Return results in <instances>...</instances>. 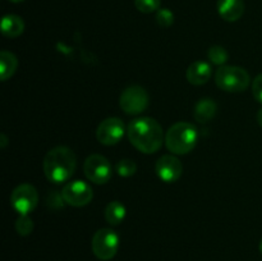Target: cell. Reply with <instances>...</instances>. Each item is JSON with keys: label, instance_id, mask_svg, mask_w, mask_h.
<instances>
[{"label": "cell", "instance_id": "6da1fadb", "mask_svg": "<svg viewBox=\"0 0 262 261\" xmlns=\"http://www.w3.org/2000/svg\"><path fill=\"white\" fill-rule=\"evenodd\" d=\"M127 136L129 142L143 154H155L165 141L161 125L148 117L132 120L127 128Z\"/></svg>", "mask_w": 262, "mask_h": 261}, {"label": "cell", "instance_id": "7a4b0ae2", "mask_svg": "<svg viewBox=\"0 0 262 261\" xmlns=\"http://www.w3.org/2000/svg\"><path fill=\"white\" fill-rule=\"evenodd\" d=\"M77 168V156L67 146L51 148L43 159V173L53 183H64L69 181Z\"/></svg>", "mask_w": 262, "mask_h": 261}, {"label": "cell", "instance_id": "3957f363", "mask_svg": "<svg viewBox=\"0 0 262 261\" xmlns=\"http://www.w3.org/2000/svg\"><path fill=\"white\" fill-rule=\"evenodd\" d=\"M199 130L196 125L188 122H178L165 133V145L174 155H186L197 145Z\"/></svg>", "mask_w": 262, "mask_h": 261}, {"label": "cell", "instance_id": "277c9868", "mask_svg": "<svg viewBox=\"0 0 262 261\" xmlns=\"http://www.w3.org/2000/svg\"><path fill=\"white\" fill-rule=\"evenodd\" d=\"M215 83L223 91L242 92L250 86L251 77L241 67L223 66L215 72Z\"/></svg>", "mask_w": 262, "mask_h": 261}, {"label": "cell", "instance_id": "5b68a950", "mask_svg": "<svg viewBox=\"0 0 262 261\" xmlns=\"http://www.w3.org/2000/svg\"><path fill=\"white\" fill-rule=\"evenodd\" d=\"M92 252L99 260L109 261L117 255L119 248V235L109 228L99 229L92 237Z\"/></svg>", "mask_w": 262, "mask_h": 261}, {"label": "cell", "instance_id": "8992f818", "mask_svg": "<svg viewBox=\"0 0 262 261\" xmlns=\"http://www.w3.org/2000/svg\"><path fill=\"white\" fill-rule=\"evenodd\" d=\"M150 102L147 91L143 87L133 84L122 92L119 99V106L125 114L138 115L145 112Z\"/></svg>", "mask_w": 262, "mask_h": 261}, {"label": "cell", "instance_id": "52a82bcc", "mask_svg": "<svg viewBox=\"0 0 262 261\" xmlns=\"http://www.w3.org/2000/svg\"><path fill=\"white\" fill-rule=\"evenodd\" d=\"M83 171L86 178L95 184L107 183L113 174L109 160L100 154H92L84 160Z\"/></svg>", "mask_w": 262, "mask_h": 261}, {"label": "cell", "instance_id": "ba28073f", "mask_svg": "<svg viewBox=\"0 0 262 261\" xmlns=\"http://www.w3.org/2000/svg\"><path fill=\"white\" fill-rule=\"evenodd\" d=\"M10 204L19 215H28L36 209L38 204L37 189L28 183L15 187L10 196Z\"/></svg>", "mask_w": 262, "mask_h": 261}, {"label": "cell", "instance_id": "9c48e42d", "mask_svg": "<svg viewBox=\"0 0 262 261\" xmlns=\"http://www.w3.org/2000/svg\"><path fill=\"white\" fill-rule=\"evenodd\" d=\"M61 197L67 205L73 207H83L94 199V191L86 182H68L61 189Z\"/></svg>", "mask_w": 262, "mask_h": 261}, {"label": "cell", "instance_id": "30bf717a", "mask_svg": "<svg viewBox=\"0 0 262 261\" xmlns=\"http://www.w3.org/2000/svg\"><path fill=\"white\" fill-rule=\"evenodd\" d=\"M125 133V125L120 118L110 117L102 120L96 129V138L105 146H113L120 142Z\"/></svg>", "mask_w": 262, "mask_h": 261}, {"label": "cell", "instance_id": "8fae6325", "mask_svg": "<svg viewBox=\"0 0 262 261\" xmlns=\"http://www.w3.org/2000/svg\"><path fill=\"white\" fill-rule=\"evenodd\" d=\"M155 171L163 182L174 183L183 174V164L177 156L164 155L156 161Z\"/></svg>", "mask_w": 262, "mask_h": 261}, {"label": "cell", "instance_id": "7c38bea8", "mask_svg": "<svg viewBox=\"0 0 262 261\" xmlns=\"http://www.w3.org/2000/svg\"><path fill=\"white\" fill-rule=\"evenodd\" d=\"M186 76L189 83L194 86H201V84L207 83L211 78L212 68L207 61L197 60L188 67Z\"/></svg>", "mask_w": 262, "mask_h": 261}, {"label": "cell", "instance_id": "4fadbf2b", "mask_svg": "<svg viewBox=\"0 0 262 261\" xmlns=\"http://www.w3.org/2000/svg\"><path fill=\"white\" fill-rule=\"evenodd\" d=\"M217 12L227 22H235L245 13L243 0H217Z\"/></svg>", "mask_w": 262, "mask_h": 261}, {"label": "cell", "instance_id": "5bb4252c", "mask_svg": "<svg viewBox=\"0 0 262 261\" xmlns=\"http://www.w3.org/2000/svg\"><path fill=\"white\" fill-rule=\"evenodd\" d=\"M217 110V104L210 97L200 99L194 105L193 117L199 123H207L215 117Z\"/></svg>", "mask_w": 262, "mask_h": 261}, {"label": "cell", "instance_id": "9a60e30c", "mask_svg": "<svg viewBox=\"0 0 262 261\" xmlns=\"http://www.w3.org/2000/svg\"><path fill=\"white\" fill-rule=\"evenodd\" d=\"M25 31V22L15 14L4 15L2 19V32L5 37L15 38Z\"/></svg>", "mask_w": 262, "mask_h": 261}, {"label": "cell", "instance_id": "2e32d148", "mask_svg": "<svg viewBox=\"0 0 262 261\" xmlns=\"http://www.w3.org/2000/svg\"><path fill=\"white\" fill-rule=\"evenodd\" d=\"M18 67V59L13 53L3 50L0 53V77L2 81H8L15 73Z\"/></svg>", "mask_w": 262, "mask_h": 261}, {"label": "cell", "instance_id": "e0dca14e", "mask_svg": "<svg viewBox=\"0 0 262 261\" xmlns=\"http://www.w3.org/2000/svg\"><path fill=\"white\" fill-rule=\"evenodd\" d=\"M127 210L120 201H112L106 205L104 211L105 220L110 225H119L125 219Z\"/></svg>", "mask_w": 262, "mask_h": 261}, {"label": "cell", "instance_id": "ac0fdd59", "mask_svg": "<svg viewBox=\"0 0 262 261\" xmlns=\"http://www.w3.org/2000/svg\"><path fill=\"white\" fill-rule=\"evenodd\" d=\"M207 56H209L210 61H211L212 64H216V66L219 67L224 66L228 61V58H229L228 51L220 45L211 46V48L209 49V51H207Z\"/></svg>", "mask_w": 262, "mask_h": 261}, {"label": "cell", "instance_id": "d6986e66", "mask_svg": "<svg viewBox=\"0 0 262 261\" xmlns=\"http://www.w3.org/2000/svg\"><path fill=\"white\" fill-rule=\"evenodd\" d=\"M115 171L119 174L123 178H128V177H132L133 174L137 171V165L133 160L130 159H123V160H119L115 165Z\"/></svg>", "mask_w": 262, "mask_h": 261}, {"label": "cell", "instance_id": "ffe728a7", "mask_svg": "<svg viewBox=\"0 0 262 261\" xmlns=\"http://www.w3.org/2000/svg\"><path fill=\"white\" fill-rule=\"evenodd\" d=\"M15 230L19 235H28L33 230V222L28 215H19L15 222Z\"/></svg>", "mask_w": 262, "mask_h": 261}, {"label": "cell", "instance_id": "44dd1931", "mask_svg": "<svg viewBox=\"0 0 262 261\" xmlns=\"http://www.w3.org/2000/svg\"><path fill=\"white\" fill-rule=\"evenodd\" d=\"M135 5L141 13L150 14L160 9L161 0H135Z\"/></svg>", "mask_w": 262, "mask_h": 261}, {"label": "cell", "instance_id": "7402d4cb", "mask_svg": "<svg viewBox=\"0 0 262 261\" xmlns=\"http://www.w3.org/2000/svg\"><path fill=\"white\" fill-rule=\"evenodd\" d=\"M156 23H158L160 27H170L174 23V14L170 9H166V8H163V9H159L156 12Z\"/></svg>", "mask_w": 262, "mask_h": 261}, {"label": "cell", "instance_id": "603a6c76", "mask_svg": "<svg viewBox=\"0 0 262 261\" xmlns=\"http://www.w3.org/2000/svg\"><path fill=\"white\" fill-rule=\"evenodd\" d=\"M252 95L256 101L262 104V73L258 74L252 82Z\"/></svg>", "mask_w": 262, "mask_h": 261}, {"label": "cell", "instance_id": "cb8c5ba5", "mask_svg": "<svg viewBox=\"0 0 262 261\" xmlns=\"http://www.w3.org/2000/svg\"><path fill=\"white\" fill-rule=\"evenodd\" d=\"M0 140H2V142H0V147L5 148V146L8 145V138H7V136H5L4 133H2V136H0Z\"/></svg>", "mask_w": 262, "mask_h": 261}, {"label": "cell", "instance_id": "d4e9b609", "mask_svg": "<svg viewBox=\"0 0 262 261\" xmlns=\"http://www.w3.org/2000/svg\"><path fill=\"white\" fill-rule=\"evenodd\" d=\"M256 119H257L258 125L262 128V107L257 112V115H256Z\"/></svg>", "mask_w": 262, "mask_h": 261}, {"label": "cell", "instance_id": "484cf974", "mask_svg": "<svg viewBox=\"0 0 262 261\" xmlns=\"http://www.w3.org/2000/svg\"><path fill=\"white\" fill-rule=\"evenodd\" d=\"M10 3H22V2H25V0H9Z\"/></svg>", "mask_w": 262, "mask_h": 261}, {"label": "cell", "instance_id": "4316f807", "mask_svg": "<svg viewBox=\"0 0 262 261\" xmlns=\"http://www.w3.org/2000/svg\"><path fill=\"white\" fill-rule=\"evenodd\" d=\"M258 248H260V252L262 253V240L260 241V245H258Z\"/></svg>", "mask_w": 262, "mask_h": 261}]
</instances>
